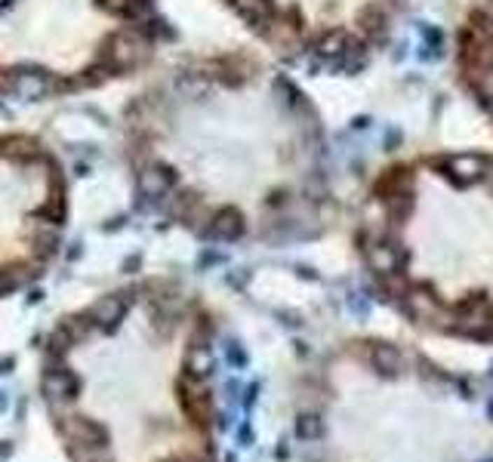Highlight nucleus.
Instances as JSON below:
<instances>
[{"label":"nucleus","instance_id":"nucleus-19","mask_svg":"<svg viewBox=\"0 0 493 462\" xmlns=\"http://www.w3.org/2000/svg\"><path fill=\"white\" fill-rule=\"evenodd\" d=\"M71 345H74V339L59 327L56 333L46 339V360H65V358H68V351H71Z\"/></svg>","mask_w":493,"mask_h":462},{"label":"nucleus","instance_id":"nucleus-3","mask_svg":"<svg viewBox=\"0 0 493 462\" xmlns=\"http://www.w3.org/2000/svg\"><path fill=\"white\" fill-rule=\"evenodd\" d=\"M41 388H43V395L53 407L65 404V400L71 404V400L81 395V376H77L74 370H68L62 360H50V370L43 373Z\"/></svg>","mask_w":493,"mask_h":462},{"label":"nucleus","instance_id":"nucleus-24","mask_svg":"<svg viewBox=\"0 0 493 462\" xmlns=\"http://www.w3.org/2000/svg\"><path fill=\"white\" fill-rule=\"evenodd\" d=\"M225 358H228V364L237 367V370H244L246 360H250V358H246V351L241 349V342H228L225 345Z\"/></svg>","mask_w":493,"mask_h":462},{"label":"nucleus","instance_id":"nucleus-15","mask_svg":"<svg viewBox=\"0 0 493 462\" xmlns=\"http://www.w3.org/2000/svg\"><path fill=\"white\" fill-rule=\"evenodd\" d=\"M345 43H349V34L345 31H327V34L318 37V43H314V52L324 59V62H333L345 52Z\"/></svg>","mask_w":493,"mask_h":462},{"label":"nucleus","instance_id":"nucleus-32","mask_svg":"<svg viewBox=\"0 0 493 462\" xmlns=\"http://www.w3.org/2000/svg\"><path fill=\"white\" fill-rule=\"evenodd\" d=\"M90 462H114V459H108V453H105V450H99V453H96V456H92Z\"/></svg>","mask_w":493,"mask_h":462},{"label":"nucleus","instance_id":"nucleus-21","mask_svg":"<svg viewBox=\"0 0 493 462\" xmlns=\"http://www.w3.org/2000/svg\"><path fill=\"white\" fill-rule=\"evenodd\" d=\"M31 237H34V246L41 250L43 246V256H53L56 253V246H59V234H56V228H46V225H34V231H31Z\"/></svg>","mask_w":493,"mask_h":462},{"label":"nucleus","instance_id":"nucleus-9","mask_svg":"<svg viewBox=\"0 0 493 462\" xmlns=\"http://www.w3.org/2000/svg\"><path fill=\"white\" fill-rule=\"evenodd\" d=\"M404 308L407 314L416 321H441L447 318V327H450V312L438 302L435 293H429L426 287H416V290H407L404 293Z\"/></svg>","mask_w":493,"mask_h":462},{"label":"nucleus","instance_id":"nucleus-4","mask_svg":"<svg viewBox=\"0 0 493 462\" xmlns=\"http://www.w3.org/2000/svg\"><path fill=\"white\" fill-rule=\"evenodd\" d=\"M59 431L71 444H83V447H105L108 444V428L99 419H90V416H81V413H71V416H65V419H59Z\"/></svg>","mask_w":493,"mask_h":462},{"label":"nucleus","instance_id":"nucleus-8","mask_svg":"<svg viewBox=\"0 0 493 462\" xmlns=\"http://www.w3.org/2000/svg\"><path fill=\"white\" fill-rule=\"evenodd\" d=\"M173 185H176L173 167H167V164H148L145 169H139L136 188H139V195H142L145 200H160V197H167L169 191H173Z\"/></svg>","mask_w":493,"mask_h":462},{"label":"nucleus","instance_id":"nucleus-7","mask_svg":"<svg viewBox=\"0 0 493 462\" xmlns=\"http://www.w3.org/2000/svg\"><path fill=\"white\" fill-rule=\"evenodd\" d=\"M441 176L457 185H475L487 176V160L481 154H457V158H447L441 164Z\"/></svg>","mask_w":493,"mask_h":462},{"label":"nucleus","instance_id":"nucleus-16","mask_svg":"<svg viewBox=\"0 0 493 462\" xmlns=\"http://www.w3.org/2000/svg\"><path fill=\"white\" fill-rule=\"evenodd\" d=\"M37 272L28 265H19V268H0V296H6V293H13L15 287H22V284H28L31 277Z\"/></svg>","mask_w":493,"mask_h":462},{"label":"nucleus","instance_id":"nucleus-33","mask_svg":"<svg viewBox=\"0 0 493 462\" xmlns=\"http://www.w3.org/2000/svg\"><path fill=\"white\" fill-rule=\"evenodd\" d=\"M6 410V398H4V391H0V413Z\"/></svg>","mask_w":493,"mask_h":462},{"label":"nucleus","instance_id":"nucleus-2","mask_svg":"<svg viewBox=\"0 0 493 462\" xmlns=\"http://www.w3.org/2000/svg\"><path fill=\"white\" fill-rule=\"evenodd\" d=\"M176 391H179V400L188 413V419L195 422L197 428H207L213 419V395L207 391V385L200 379H191V376H182L176 382Z\"/></svg>","mask_w":493,"mask_h":462},{"label":"nucleus","instance_id":"nucleus-22","mask_svg":"<svg viewBox=\"0 0 493 462\" xmlns=\"http://www.w3.org/2000/svg\"><path fill=\"white\" fill-rule=\"evenodd\" d=\"M105 13H114V15H136L142 0H99Z\"/></svg>","mask_w":493,"mask_h":462},{"label":"nucleus","instance_id":"nucleus-11","mask_svg":"<svg viewBox=\"0 0 493 462\" xmlns=\"http://www.w3.org/2000/svg\"><path fill=\"white\" fill-rule=\"evenodd\" d=\"M246 222H244V213L237 210V206H222V210H216L210 216V228H207V234L216 237V241H237V237L244 234Z\"/></svg>","mask_w":493,"mask_h":462},{"label":"nucleus","instance_id":"nucleus-20","mask_svg":"<svg viewBox=\"0 0 493 462\" xmlns=\"http://www.w3.org/2000/svg\"><path fill=\"white\" fill-rule=\"evenodd\" d=\"M179 90H182L188 99L200 102V99L210 92V80H207L204 74H182V77H179Z\"/></svg>","mask_w":493,"mask_h":462},{"label":"nucleus","instance_id":"nucleus-28","mask_svg":"<svg viewBox=\"0 0 493 462\" xmlns=\"http://www.w3.org/2000/svg\"><path fill=\"white\" fill-rule=\"evenodd\" d=\"M256 391H259V385H250V388H246V398H244V404L250 407L253 400H256Z\"/></svg>","mask_w":493,"mask_h":462},{"label":"nucleus","instance_id":"nucleus-18","mask_svg":"<svg viewBox=\"0 0 493 462\" xmlns=\"http://www.w3.org/2000/svg\"><path fill=\"white\" fill-rule=\"evenodd\" d=\"M321 435H324V419L318 413L296 416V438H299V441H318Z\"/></svg>","mask_w":493,"mask_h":462},{"label":"nucleus","instance_id":"nucleus-36","mask_svg":"<svg viewBox=\"0 0 493 462\" xmlns=\"http://www.w3.org/2000/svg\"><path fill=\"white\" fill-rule=\"evenodd\" d=\"M6 4H10V0H0V10H4V6H6Z\"/></svg>","mask_w":493,"mask_h":462},{"label":"nucleus","instance_id":"nucleus-38","mask_svg":"<svg viewBox=\"0 0 493 462\" xmlns=\"http://www.w3.org/2000/svg\"><path fill=\"white\" fill-rule=\"evenodd\" d=\"M484 462H493V459H484Z\"/></svg>","mask_w":493,"mask_h":462},{"label":"nucleus","instance_id":"nucleus-6","mask_svg":"<svg viewBox=\"0 0 493 462\" xmlns=\"http://www.w3.org/2000/svg\"><path fill=\"white\" fill-rule=\"evenodd\" d=\"M53 74L43 71V68H15L10 74V90L25 102H34V99H43L53 92Z\"/></svg>","mask_w":493,"mask_h":462},{"label":"nucleus","instance_id":"nucleus-25","mask_svg":"<svg viewBox=\"0 0 493 462\" xmlns=\"http://www.w3.org/2000/svg\"><path fill=\"white\" fill-rule=\"evenodd\" d=\"M13 456V444L10 441H0V462H6Z\"/></svg>","mask_w":493,"mask_h":462},{"label":"nucleus","instance_id":"nucleus-26","mask_svg":"<svg viewBox=\"0 0 493 462\" xmlns=\"http://www.w3.org/2000/svg\"><path fill=\"white\" fill-rule=\"evenodd\" d=\"M139 265H142V259H139V256H130L127 262H123V272H136Z\"/></svg>","mask_w":493,"mask_h":462},{"label":"nucleus","instance_id":"nucleus-12","mask_svg":"<svg viewBox=\"0 0 493 462\" xmlns=\"http://www.w3.org/2000/svg\"><path fill=\"white\" fill-rule=\"evenodd\" d=\"M367 360H370V367H373L376 373L385 376V379H395V376H401V370H404L401 351L395 349V345H389V342H370Z\"/></svg>","mask_w":493,"mask_h":462},{"label":"nucleus","instance_id":"nucleus-35","mask_svg":"<svg viewBox=\"0 0 493 462\" xmlns=\"http://www.w3.org/2000/svg\"><path fill=\"white\" fill-rule=\"evenodd\" d=\"M487 19H490V25H493V4L487 6Z\"/></svg>","mask_w":493,"mask_h":462},{"label":"nucleus","instance_id":"nucleus-37","mask_svg":"<svg viewBox=\"0 0 493 462\" xmlns=\"http://www.w3.org/2000/svg\"><path fill=\"white\" fill-rule=\"evenodd\" d=\"M490 99H493V96H490ZM487 105H490V111H493V102H487Z\"/></svg>","mask_w":493,"mask_h":462},{"label":"nucleus","instance_id":"nucleus-14","mask_svg":"<svg viewBox=\"0 0 493 462\" xmlns=\"http://www.w3.org/2000/svg\"><path fill=\"white\" fill-rule=\"evenodd\" d=\"M237 15L244 22H250L253 28H265L275 15V0H231Z\"/></svg>","mask_w":493,"mask_h":462},{"label":"nucleus","instance_id":"nucleus-30","mask_svg":"<svg viewBox=\"0 0 493 462\" xmlns=\"http://www.w3.org/2000/svg\"><path fill=\"white\" fill-rule=\"evenodd\" d=\"M398 142H401V133H398V130H391V133L385 136V145H389V148H391V145H398Z\"/></svg>","mask_w":493,"mask_h":462},{"label":"nucleus","instance_id":"nucleus-10","mask_svg":"<svg viewBox=\"0 0 493 462\" xmlns=\"http://www.w3.org/2000/svg\"><path fill=\"white\" fill-rule=\"evenodd\" d=\"M404 259L407 253L401 250L398 244H389V241H373L367 246V262L376 274H395V272H404Z\"/></svg>","mask_w":493,"mask_h":462},{"label":"nucleus","instance_id":"nucleus-1","mask_svg":"<svg viewBox=\"0 0 493 462\" xmlns=\"http://www.w3.org/2000/svg\"><path fill=\"white\" fill-rule=\"evenodd\" d=\"M450 330L472 339H487L493 336V302L484 293L462 299V302L450 312Z\"/></svg>","mask_w":493,"mask_h":462},{"label":"nucleus","instance_id":"nucleus-17","mask_svg":"<svg viewBox=\"0 0 493 462\" xmlns=\"http://www.w3.org/2000/svg\"><path fill=\"white\" fill-rule=\"evenodd\" d=\"M358 22L370 37H382L385 28H389V19H385V13L380 10V6H364V10L358 13Z\"/></svg>","mask_w":493,"mask_h":462},{"label":"nucleus","instance_id":"nucleus-34","mask_svg":"<svg viewBox=\"0 0 493 462\" xmlns=\"http://www.w3.org/2000/svg\"><path fill=\"white\" fill-rule=\"evenodd\" d=\"M487 416H490V422H493V398H490V404H487Z\"/></svg>","mask_w":493,"mask_h":462},{"label":"nucleus","instance_id":"nucleus-31","mask_svg":"<svg viewBox=\"0 0 493 462\" xmlns=\"http://www.w3.org/2000/svg\"><path fill=\"white\" fill-rule=\"evenodd\" d=\"M15 364V360L13 358H4V360H0V373H10V367Z\"/></svg>","mask_w":493,"mask_h":462},{"label":"nucleus","instance_id":"nucleus-5","mask_svg":"<svg viewBox=\"0 0 493 462\" xmlns=\"http://www.w3.org/2000/svg\"><path fill=\"white\" fill-rule=\"evenodd\" d=\"M130 308V296L127 293H108V296H99L96 302L90 305L87 312V321L92 323V327L105 330V333H111V330L120 327L123 314H127Z\"/></svg>","mask_w":493,"mask_h":462},{"label":"nucleus","instance_id":"nucleus-29","mask_svg":"<svg viewBox=\"0 0 493 462\" xmlns=\"http://www.w3.org/2000/svg\"><path fill=\"white\" fill-rule=\"evenodd\" d=\"M241 444H253V431H250V426H241Z\"/></svg>","mask_w":493,"mask_h":462},{"label":"nucleus","instance_id":"nucleus-27","mask_svg":"<svg viewBox=\"0 0 493 462\" xmlns=\"http://www.w3.org/2000/svg\"><path fill=\"white\" fill-rule=\"evenodd\" d=\"M228 284H231V287H244V284H246V272L244 274H228Z\"/></svg>","mask_w":493,"mask_h":462},{"label":"nucleus","instance_id":"nucleus-13","mask_svg":"<svg viewBox=\"0 0 493 462\" xmlns=\"http://www.w3.org/2000/svg\"><path fill=\"white\" fill-rule=\"evenodd\" d=\"M216 370V358L210 351V345H191L188 351H185V376H191V379H210Z\"/></svg>","mask_w":493,"mask_h":462},{"label":"nucleus","instance_id":"nucleus-23","mask_svg":"<svg viewBox=\"0 0 493 462\" xmlns=\"http://www.w3.org/2000/svg\"><path fill=\"white\" fill-rule=\"evenodd\" d=\"M90 327H92V323L87 318H65V321H62V330H65L74 342H81L83 336H90Z\"/></svg>","mask_w":493,"mask_h":462}]
</instances>
